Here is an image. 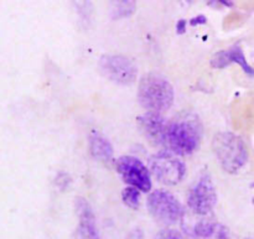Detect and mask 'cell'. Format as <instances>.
<instances>
[{"label":"cell","mask_w":254,"mask_h":239,"mask_svg":"<svg viewBox=\"0 0 254 239\" xmlns=\"http://www.w3.org/2000/svg\"><path fill=\"white\" fill-rule=\"evenodd\" d=\"M151 173L164 185L173 186L180 182L186 173V166L179 155L171 151H159L149 160Z\"/></svg>","instance_id":"4"},{"label":"cell","mask_w":254,"mask_h":239,"mask_svg":"<svg viewBox=\"0 0 254 239\" xmlns=\"http://www.w3.org/2000/svg\"><path fill=\"white\" fill-rule=\"evenodd\" d=\"M89 151L96 160L104 161V163L112 160L114 154V149L111 141L106 136L98 133H93L89 138Z\"/></svg>","instance_id":"12"},{"label":"cell","mask_w":254,"mask_h":239,"mask_svg":"<svg viewBox=\"0 0 254 239\" xmlns=\"http://www.w3.org/2000/svg\"><path fill=\"white\" fill-rule=\"evenodd\" d=\"M212 149L218 163L228 174H237L248 161V151L241 136L221 131L213 136Z\"/></svg>","instance_id":"3"},{"label":"cell","mask_w":254,"mask_h":239,"mask_svg":"<svg viewBox=\"0 0 254 239\" xmlns=\"http://www.w3.org/2000/svg\"><path fill=\"white\" fill-rule=\"evenodd\" d=\"M217 203V193L210 175H202L196 185L191 188L188 197V205L193 213L206 216L212 212Z\"/></svg>","instance_id":"8"},{"label":"cell","mask_w":254,"mask_h":239,"mask_svg":"<svg viewBox=\"0 0 254 239\" xmlns=\"http://www.w3.org/2000/svg\"><path fill=\"white\" fill-rule=\"evenodd\" d=\"M74 208L78 216V226L74 233V239H101L94 213L86 198L77 197L74 201Z\"/></svg>","instance_id":"10"},{"label":"cell","mask_w":254,"mask_h":239,"mask_svg":"<svg viewBox=\"0 0 254 239\" xmlns=\"http://www.w3.org/2000/svg\"><path fill=\"white\" fill-rule=\"evenodd\" d=\"M231 63L240 64L246 74L254 76V68L248 63L245 52L238 45H235V46L230 47L228 50L216 52L215 56L211 59V66L213 68H225V67L230 66Z\"/></svg>","instance_id":"11"},{"label":"cell","mask_w":254,"mask_h":239,"mask_svg":"<svg viewBox=\"0 0 254 239\" xmlns=\"http://www.w3.org/2000/svg\"><path fill=\"white\" fill-rule=\"evenodd\" d=\"M136 10V2L129 1V0H122V1H111V16L112 19H122L128 17L134 14Z\"/></svg>","instance_id":"14"},{"label":"cell","mask_w":254,"mask_h":239,"mask_svg":"<svg viewBox=\"0 0 254 239\" xmlns=\"http://www.w3.org/2000/svg\"><path fill=\"white\" fill-rule=\"evenodd\" d=\"M253 203H254V197H253Z\"/></svg>","instance_id":"19"},{"label":"cell","mask_w":254,"mask_h":239,"mask_svg":"<svg viewBox=\"0 0 254 239\" xmlns=\"http://www.w3.org/2000/svg\"><path fill=\"white\" fill-rule=\"evenodd\" d=\"M98 66L106 78L121 86L134 83L138 76L135 63L123 55H103L99 59Z\"/></svg>","instance_id":"5"},{"label":"cell","mask_w":254,"mask_h":239,"mask_svg":"<svg viewBox=\"0 0 254 239\" xmlns=\"http://www.w3.org/2000/svg\"><path fill=\"white\" fill-rule=\"evenodd\" d=\"M122 200L123 202L128 206L129 208H133L136 210L139 207V203H140V195H139V190L135 187H126L122 192Z\"/></svg>","instance_id":"15"},{"label":"cell","mask_w":254,"mask_h":239,"mask_svg":"<svg viewBox=\"0 0 254 239\" xmlns=\"http://www.w3.org/2000/svg\"><path fill=\"white\" fill-rule=\"evenodd\" d=\"M220 225L208 220H201L193 225L190 230V235L195 238H212L217 232Z\"/></svg>","instance_id":"13"},{"label":"cell","mask_w":254,"mask_h":239,"mask_svg":"<svg viewBox=\"0 0 254 239\" xmlns=\"http://www.w3.org/2000/svg\"><path fill=\"white\" fill-rule=\"evenodd\" d=\"M138 126L146 140L150 141L153 145H166L169 121L160 113L148 112L138 117Z\"/></svg>","instance_id":"9"},{"label":"cell","mask_w":254,"mask_h":239,"mask_svg":"<svg viewBox=\"0 0 254 239\" xmlns=\"http://www.w3.org/2000/svg\"><path fill=\"white\" fill-rule=\"evenodd\" d=\"M189 22H190L191 26H196V25H205L206 22H207V17H206L205 15H197V16L192 17Z\"/></svg>","instance_id":"17"},{"label":"cell","mask_w":254,"mask_h":239,"mask_svg":"<svg viewBox=\"0 0 254 239\" xmlns=\"http://www.w3.org/2000/svg\"><path fill=\"white\" fill-rule=\"evenodd\" d=\"M175 98V91L168 78L158 72H149L140 78L138 87V102L149 112L168 111Z\"/></svg>","instance_id":"2"},{"label":"cell","mask_w":254,"mask_h":239,"mask_svg":"<svg viewBox=\"0 0 254 239\" xmlns=\"http://www.w3.org/2000/svg\"><path fill=\"white\" fill-rule=\"evenodd\" d=\"M155 239H188L183 233L175 230H163L155 236Z\"/></svg>","instance_id":"16"},{"label":"cell","mask_w":254,"mask_h":239,"mask_svg":"<svg viewBox=\"0 0 254 239\" xmlns=\"http://www.w3.org/2000/svg\"><path fill=\"white\" fill-rule=\"evenodd\" d=\"M148 210L158 222L174 225L184 216V208L178 198L165 190H156L148 198Z\"/></svg>","instance_id":"6"},{"label":"cell","mask_w":254,"mask_h":239,"mask_svg":"<svg viewBox=\"0 0 254 239\" xmlns=\"http://www.w3.org/2000/svg\"><path fill=\"white\" fill-rule=\"evenodd\" d=\"M203 128L195 113L185 112L169 121L166 145L176 155H190L200 146Z\"/></svg>","instance_id":"1"},{"label":"cell","mask_w":254,"mask_h":239,"mask_svg":"<svg viewBox=\"0 0 254 239\" xmlns=\"http://www.w3.org/2000/svg\"><path fill=\"white\" fill-rule=\"evenodd\" d=\"M117 171L124 182L143 192H149L151 188V179L149 169L134 156H121L117 160Z\"/></svg>","instance_id":"7"},{"label":"cell","mask_w":254,"mask_h":239,"mask_svg":"<svg viewBox=\"0 0 254 239\" xmlns=\"http://www.w3.org/2000/svg\"><path fill=\"white\" fill-rule=\"evenodd\" d=\"M186 26H188V21L185 19H180L176 22V32L179 35H183L186 32Z\"/></svg>","instance_id":"18"}]
</instances>
